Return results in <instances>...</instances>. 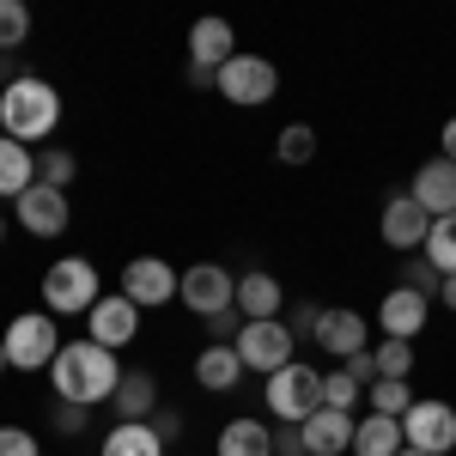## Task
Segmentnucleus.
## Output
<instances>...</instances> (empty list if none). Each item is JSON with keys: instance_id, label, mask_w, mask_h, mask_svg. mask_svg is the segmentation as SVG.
I'll return each mask as SVG.
<instances>
[{"instance_id": "37", "label": "nucleus", "mask_w": 456, "mask_h": 456, "mask_svg": "<svg viewBox=\"0 0 456 456\" xmlns=\"http://www.w3.org/2000/svg\"><path fill=\"white\" fill-rule=\"evenodd\" d=\"M55 426H61V432H86V426H92V408H79V402H55Z\"/></svg>"}, {"instance_id": "12", "label": "nucleus", "mask_w": 456, "mask_h": 456, "mask_svg": "<svg viewBox=\"0 0 456 456\" xmlns=\"http://www.w3.org/2000/svg\"><path fill=\"white\" fill-rule=\"evenodd\" d=\"M176 286H183V274H176L165 256H134V262L122 268V292H128L141 311H152V305L176 298Z\"/></svg>"}, {"instance_id": "9", "label": "nucleus", "mask_w": 456, "mask_h": 456, "mask_svg": "<svg viewBox=\"0 0 456 456\" xmlns=\"http://www.w3.org/2000/svg\"><path fill=\"white\" fill-rule=\"evenodd\" d=\"M176 298H183L195 316H219V311L238 305V281H232L219 262H195V268L183 274V286H176Z\"/></svg>"}, {"instance_id": "44", "label": "nucleus", "mask_w": 456, "mask_h": 456, "mask_svg": "<svg viewBox=\"0 0 456 456\" xmlns=\"http://www.w3.org/2000/svg\"><path fill=\"white\" fill-rule=\"evenodd\" d=\"M0 238H6V213H0Z\"/></svg>"}, {"instance_id": "23", "label": "nucleus", "mask_w": 456, "mask_h": 456, "mask_svg": "<svg viewBox=\"0 0 456 456\" xmlns=\"http://www.w3.org/2000/svg\"><path fill=\"white\" fill-rule=\"evenodd\" d=\"M219 456H274V426L262 420H225V432L213 438Z\"/></svg>"}, {"instance_id": "1", "label": "nucleus", "mask_w": 456, "mask_h": 456, "mask_svg": "<svg viewBox=\"0 0 456 456\" xmlns=\"http://www.w3.org/2000/svg\"><path fill=\"white\" fill-rule=\"evenodd\" d=\"M49 378L61 389V402H79V408H98V402H116V384H122V365L116 353L98 347V341H61Z\"/></svg>"}, {"instance_id": "32", "label": "nucleus", "mask_w": 456, "mask_h": 456, "mask_svg": "<svg viewBox=\"0 0 456 456\" xmlns=\"http://www.w3.org/2000/svg\"><path fill=\"white\" fill-rule=\"evenodd\" d=\"M359 395H365V389L353 384L347 371H329V378H322V408H341V414H353V402H359Z\"/></svg>"}, {"instance_id": "22", "label": "nucleus", "mask_w": 456, "mask_h": 456, "mask_svg": "<svg viewBox=\"0 0 456 456\" xmlns=\"http://www.w3.org/2000/svg\"><path fill=\"white\" fill-rule=\"evenodd\" d=\"M402 444H408L402 420H389V414H365V420L353 426V456H395Z\"/></svg>"}, {"instance_id": "27", "label": "nucleus", "mask_w": 456, "mask_h": 456, "mask_svg": "<svg viewBox=\"0 0 456 456\" xmlns=\"http://www.w3.org/2000/svg\"><path fill=\"white\" fill-rule=\"evenodd\" d=\"M73 176H79V159H73L68 146H43V152H37V183H49V189H73Z\"/></svg>"}, {"instance_id": "2", "label": "nucleus", "mask_w": 456, "mask_h": 456, "mask_svg": "<svg viewBox=\"0 0 456 456\" xmlns=\"http://www.w3.org/2000/svg\"><path fill=\"white\" fill-rule=\"evenodd\" d=\"M0 122H6V141H19V146L49 141L61 128V92L49 79H37V73H19L0 92Z\"/></svg>"}, {"instance_id": "13", "label": "nucleus", "mask_w": 456, "mask_h": 456, "mask_svg": "<svg viewBox=\"0 0 456 456\" xmlns=\"http://www.w3.org/2000/svg\"><path fill=\"white\" fill-rule=\"evenodd\" d=\"M86 322H92V341L116 353V347H128V341L141 335V305H134L128 292H104V298L92 305Z\"/></svg>"}, {"instance_id": "33", "label": "nucleus", "mask_w": 456, "mask_h": 456, "mask_svg": "<svg viewBox=\"0 0 456 456\" xmlns=\"http://www.w3.org/2000/svg\"><path fill=\"white\" fill-rule=\"evenodd\" d=\"M402 286H414V292H426V298H438V286H444V274H438V268L426 262L420 249H414V256H408V274H402Z\"/></svg>"}, {"instance_id": "16", "label": "nucleus", "mask_w": 456, "mask_h": 456, "mask_svg": "<svg viewBox=\"0 0 456 456\" xmlns=\"http://www.w3.org/2000/svg\"><path fill=\"white\" fill-rule=\"evenodd\" d=\"M353 426H359V420L341 414V408H316L298 432H305V451H311V456H341V451H353Z\"/></svg>"}, {"instance_id": "18", "label": "nucleus", "mask_w": 456, "mask_h": 456, "mask_svg": "<svg viewBox=\"0 0 456 456\" xmlns=\"http://www.w3.org/2000/svg\"><path fill=\"white\" fill-rule=\"evenodd\" d=\"M232 55H238V37H232L225 19H195V25H189V61H195V68L219 73Z\"/></svg>"}, {"instance_id": "24", "label": "nucleus", "mask_w": 456, "mask_h": 456, "mask_svg": "<svg viewBox=\"0 0 456 456\" xmlns=\"http://www.w3.org/2000/svg\"><path fill=\"white\" fill-rule=\"evenodd\" d=\"M31 183H37V152L0 134V195H12V201H19Z\"/></svg>"}, {"instance_id": "26", "label": "nucleus", "mask_w": 456, "mask_h": 456, "mask_svg": "<svg viewBox=\"0 0 456 456\" xmlns=\"http://www.w3.org/2000/svg\"><path fill=\"white\" fill-rule=\"evenodd\" d=\"M426 262L438 268V274H456V213H444V219H432V232H426Z\"/></svg>"}, {"instance_id": "10", "label": "nucleus", "mask_w": 456, "mask_h": 456, "mask_svg": "<svg viewBox=\"0 0 456 456\" xmlns=\"http://www.w3.org/2000/svg\"><path fill=\"white\" fill-rule=\"evenodd\" d=\"M378 232H384L389 249H402V256H414V249H426V232H432V213L402 189V195H389L384 201V219H378Z\"/></svg>"}, {"instance_id": "45", "label": "nucleus", "mask_w": 456, "mask_h": 456, "mask_svg": "<svg viewBox=\"0 0 456 456\" xmlns=\"http://www.w3.org/2000/svg\"><path fill=\"white\" fill-rule=\"evenodd\" d=\"M0 134H6V122H0Z\"/></svg>"}, {"instance_id": "19", "label": "nucleus", "mask_w": 456, "mask_h": 456, "mask_svg": "<svg viewBox=\"0 0 456 456\" xmlns=\"http://www.w3.org/2000/svg\"><path fill=\"white\" fill-rule=\"evenodd\" d=\"M195 384L213 389V395H232V389L244 384V359H238V347H201V359H195Z\"/></svg>"}, {"instance_id": "40", "label": "nucleus", "mask_w": 456, "mask_h": 456, "mask_svg": "<svg viewBox=\"0 0 456 456\" xmlns=\"http://www.w3.org/2000/svg\"><path fill=\"white\" fill-rule=\"evenodd\" d=\"M438 146H444V159H451V165H456V116H451V122H444V134H438Z\"/></svg>"}, {"instance_id": "36", "label": "nucleus", "mask_w": 456, "mask_h": 456, "mask_svg": "<svg viewBox=\"0 0 456 456\" xmlns=\"http://www.w3.org/2000/svg\"><path fill=\"white\" fill-rule=\"evenodd\" d=\"M341 371H347V378H353L359 389H371V384H378V359H371V347H365V353H353Z\"/></svg>"}, {"instance_id": "7", "label": "nucleus", "mask_w": 456, "mask_h": 456, "mask_svg": "<svg viewBox=\"0 0 456 456\" xmlns=\"http://www.w3.org/2000/svg\"><path fill=\"white\" fill-rule=\"evenodd\" d=\"M232 347H238V359H244V371L274 378V371H286V365H292L298 341H292V329H286L281 316H268V322H244V335H238Z\"/></svg>"}, {"instance_id": "15", "label": "nucleus", "mask_w": 456, "mask_h": 456, "mask_svg": "<svg viewBox=\"0 0 456 456\" xmlns=\"http://www.w3.org/2000/svg\"><path fill=\"white\" fill-rule=\"evenodd\" d=\"M414 201H420L432 219H444V213H456V165L438 152V159H426L420 171H414V189H408Z\"/></svg>"}, {"instance_id": "3", "label": "nucleus", "mask_w": 456, "mask_h": 456, "mask_svg": "<svg viewBox=\"0 0 456 456\" xmlns=\"http://www.w3.org/2000/svg\"><path fill=\"white\" fill-rule=\"evenodd\" d=\"M98 298H104V286H98V268L86 256L49 262V274H43V311L49 316H92Z\"/></svg>"}, {"instance_id": "5", "label": "nucleus", "mask_w": 456, "mask_h": 456, "mask_svg": "<svg viewBox=\"0 0 456 456\" xmlns=\"http://www.w3.org/2000/svg\"><path fill=\"white\" fill-rule=\"evenodd\" d=\"M213 92L225 98V104L238 110H256V104H274V92H281V73H274V61H262V55H232L225 68L213 73Z\"/></svg>"}, {"instance_id": "39", "label": "nucleus", "mask_w": 456, "mask_h": 456, "mask_svg": "<svg viewBox=\"0 0 456 456\" xmlns=\"http://www.w3.org/2000/svg\"><path fill=\"white\" fill-rule=\"evenodd\" d=\"M152 426H159V438H176V432H183V414L165 408V414H152Z\"/></svg>"}, {"instance_id": "4", "label": "nucleus", "mask_w": 456, "mask_h": 456, "mask_svg": "<svg viewBox=\"0 0 456 456\" xmlns=\"http://www.w3.org/2000/svg\"><path fill=\"white\" fill-rule=\"evenodd\" d=\"M0 341H6V365H19V371H49L55 353H61V329H55L49 311H19L6 322Z\"/></svg>"}, {"instance_id": "42", "label": "nucleus", "mask_w": 456, "mask_h": 456, "mask_svg": "<svg viewBox=\"0 0 456 456\" xmlns=\"http://www.w3.org/2000/svg\"><path fill=\"white\" fill-rule=\"evenodd\" d=\"M395 456H426V451H414V444H402V451H395Z\"/></svg>"}, {"instance_id": "43", "label": "nucleus", "mask_w": 456, "mask_h": 456, "mask_svg": "<svg viewBox=\"0 0 456 456\" xmlns=\"http://www.w3.org/2000/svg\"><path fill=\"white\" fill-rule=\"evenodd\" d=\"M0 371H6V341H0Z\"/></svg>"}, {"instance_id": "20", "label": "nucleus", "mask_w": 456, "mask_h": 456, "mask_svg": "<svg viewBox=\"0 0 456 456\" xmlns=\"http://www.w3.org/2000/svg\"><path fill=\"white\" fill-rule=\"evenodd\" d=\"M281 305H286V286L274 281V274H244L238 281V311H244V322H268V316H281Z\"/></svg>"}, {"instance_id": "34", "label": "nucleus", "mask_w": 456, "mask_h": 456, "mask_svg": "<svg viewBox=\"0 0 456 456\" xmlns=\"http://www.w3.org/2000/svg\"><path fill=\"white\" fill-rule=\"evenodd\" d=\"M0 456H43L25 426H0Z\"/></svg>"}, {"instance_id": "11", "label": "nucleus", "mask_w": 456, "mask_h": 456, "mask_svg": "<svg viewBox=\"0 0 456 456\" xmlns=\"http://www.w3.org/2000/svg\"><path fill=\"white\" fill-rule=\"evenodd\" d=\"M12 208H19V225H25L31 238H61V232H68V219H73L68 189H49V183H31Z\"/></svg>"}, {"instance_id": "35", "label": "nucleus", "mask_w": 456, "mask_h": 456, "mask_svg": "<svg viewBox=\"0 0 456 456\" xmlns=\"http://www.w3.org/2000/svg\"><path fill=\"white\" fill-rule=\"evenodd\" d=\"M316 316H322V305H292V316H281V322L292 329V341H298V335L316 341Z\"/></svg>"}, {"instance_id": "25", "label": "nucleus", "mask_w": 456, "mask_h": 456, "mask_svg": "<svg viewBox=\"0 0 456 456\" xmlns=\"http://www.w3.org/2000/svg\"><path fill=\"white\" fill-rule=\"evenodd\" d=\"M104 456H165V438L152 420H116V432L104 438Z\"/></svg>"}, {"instance_id": "8", "label": "nucleus", "mask_w": 456, "mask_h": 456, "mask_svg": "<svg viewBox=\"0 0 456 456\" xmlns=\"http://www.w3.org/2000/svg\"><path fill=\"white\" fill-rule=\"evenodd\" d=\"M402 438L426 456H451L456 451V408L438 395H420L408 414H402Z\"/></svg>"}, {"instance_id": "6", "label": "nucleus", "mask_w": 456, "mask_h": 456, "mask_svg": "<svg viewBox=\"0 0 456 456\" xmlns=\"http://www.w3.org/2000/svg\"><path fill=\"white\" fill-rule=\"evenodd\" d=\"M322 408V371H311V365H286V371H274L268 378V414L281 426H305Z\"/></svg>"}, {"instance_id": "31", "label": "nucleus", "mask_w": 456, "mask_h": 456, "mask_svg": "<svg viewBox=\"0 0 456 456\" xmlns=\"http://www.w3.org/2000/svg\"><path fill=\"white\" fill-rule=\"evenodd\" d=\"M281 159L286 165H311L316 159V128H305V122H292V128H281Z\"/></svg>"}, {"instance_id": "14", "label": "nucleus", "mask_w": 456, "mask_h": 456, "mask_svg": "<svg viewBox=\"0 0 456 456\" xmlns=\"http://www.w3.org/2000/svg\"><path fill=\"white\" fill-rule=\"evenodd\" d=\"M426 316H432V298L414 292V286H395V292H384V305H378V322H384L389 341H414L426 329Z\"/></svg>"}, {"instance_id": "29", "label": "nucleus", "mask_w": 456, "mask_h": 456, "mask_svg": "<svg viewBox=\"0 0 456 456\" xmlns=\"http://www.w3.org/2000/svg\"><path fill=\"white\" fill-rule=\"evenodd\" d=\"M31 37V6L25 0H0V55H12Z\"/></svg>"}, {"instance_id": "30", "label": "nucleus", "mask_w": 456, "mask_h": 456, "mask_svg": "<svg viewBox=\"0 0 456 456\" xmlns=\"http://www.w3.org/2000/svg\"><path fill=\"white\" fill-rule=\"evenodd\" d=\"M365 395H371V414H389V420H402V414L414 408L408 384H395V378H378V384L365 389Z\"/></svg>"}, {"instance_id": "41", "label": "nucleus", "mask_w": 456, "mask_h": 456, "mask_svg": "<svg viewBox=\"0 0 456 456\" xmlns=\"http://www.w3.org/2000/svg\"><path fill=\"white\" fill-rule=\"evenodd\" d=\"M438 305H444V311H456V274H444V286H438Z\"/></svg>"}, {"instance_id": "21", "label": "nucleus", "mask_w": 456, "mask_h": 456, "mask_svg": "<svg viewBox=\"0 0 456 456\" xmlns=\"http://www.w3.org/2000/svg\"><path fill=\"white\" fill-rule=\"evenodd\" d=\"M159 414V384L146 378V371H122V384H116V420H152Z\"/></svg>"}, {"instance_id": "17", "label": "nucleus", "mask_w": 456, "mask_h": 456, "mask_svg": "<svg viewBox=\"0 0 456 456\" xmlns=\"http://www.w3.org/2000/svg\"><path fill=\"white\" fill-rule=\"evenodd\" d=\"M316 347L335 353V359L347 365L353 353H365V316L359 311H322L316 316Z\"/></svg>"}, {"instance_id": "28", "label": "nucleus", "mask_w": 456, "mask_h": 456, "mask_svg": "<svg viewBox=\"0 0 456 456\" xmlns=\"http://www.w3.org/2000/svg\"><path fill=\"white\" fill-rule=\"evenodd\" d=\"M371 359H378V378H395V384H408L414 378V341H378L371 347Z\"/></svg>"}, {"instance_id": "38", "label": "nucleus", "mask_w": 456, "mask_h": 456, "mask_svg": "<svg viewBox=\"0 0 456 456\" xmlns=\"http://www.w3.org/2000/svg\"><path fill=\"white\" fill-rule=\"evenodd\" d=\"M274 456H311L305 451V432H298V426H281V432H274Z\"/></svg>"}]
</instances>
